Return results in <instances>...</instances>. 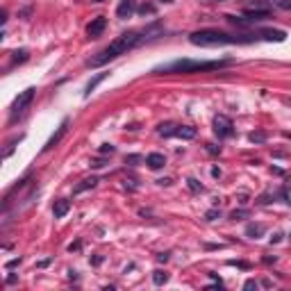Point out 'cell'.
Segmentation results:
<instances>
[{"mask_svg": "<svg viewBox=\"0 0 291 291\" xmlns=\"http://www.w3.org/2000/svg\"><path fill=\"white\" fill-rule=\"evenodd\" d=\"M141 41H143V36H139V32H123V34L116 36V39H114L107 48H103L98 55H95V57H91L89 62H86V66H91V68L105 66L107 62L121 57V55H125L127 50H132L134 45H139Z\"/></svg>", "mask_w": 291, "mask_h": 291, "instance_id": "6da1fadb", "label": "cell"}, {"mask_svg": "<svg viewBox=\"0 0 291 291\" xmlns=\"http://www.w3.org/2000/svg\"><path fill=\"white\" fill-rule=\"evenodd\" d=\"M227 59H175L164 66H157L155 73H196V71H216V68L227 66Z\"/></svg>", "mask_w": 291, "mask_h": 291, "instance_id": "7a4b0ae2", "label": "cell"}, {"mask_svg": "<svg viewBox=\"0 0 291 291\" xmlns=\"http://www.w3.org/2000/svg\"><path fill=\"white\" fill-rule=\"evenodd\" d=\"M32 100H34V89H32V86H30V89H25V91H21V93L16 95V100H14V105H12V118L21 116V114L30 107Z\"/></svg>", "mask_w": 291, "mask_h": 291, "instance_id": "3957f363", "label": "cell"}, {"mask_svg": "<svg viewBox=\"0 0 291 291\" xmlns=\"http://www.w3.org/2000/svg\"><path fill=\"white\" fill-rule=\"evenodd\" d=\"M214 132L218 134V139H227V136H232V132H234V125H232V121L225 114H218V116L214 118Z\"/></svg>", "mask_w": 291, "mask_h": 291, "instance_id": "277c9868", "label": "cell"}, {"mask_svg": "<svg viewBox=\"0 0 291 291\" xmlns=\"http://www.w3.org/2000/svg\"><path fill=\"white\" fill-rule=\"evenodd\" d=\"M105 27H107V18L98 16V18H93V21L86 25V34H89L91 39H95V36H100L105 32Z\"/></svg>", "mask_w": 291, "mask_h": 291, "instance_id": "5b68a950", "label": "cell"}, {"mask_svg": "<svg viewBox=\"0 0 291 291\" xmlns=\"http://www.w3.org/2000/svg\"><path fill=\"white\" fill-rule=\"evenodd\" d=\"M259 5H262V0H257V3H255V7H248L244 12L250 21H262V18H266L268 14H271V9H268V7H259Z\"/></svg>", "mask_w": 291, "mask_h": 291, "instance_id": "8992f818", "label": "cell"}, {"mask_svg": "<svg viewBox=\"0 0 291 291\" xmlns=\"http://www.w3.org/2000/svg\"><path fill=\"white\" fill-rule=\"evenodd\" d=\"M134 12H136L134 0H121V3H118V7H116V16L118 18H130Z\"/></svg>", "mask_w": 291, "mask_h": 291, "instance_id": "52a82bcc", "label": "cell"}, {"mask_svg": "<svg viewBox=\"0 0 291 291\" xmlns=\"http://www.w3.org/2000/svg\"><path fill=\"white\" fill-rule=\"evenodd\" d=\"M66 127H68V121H62V125L57 127V132H55V134L50 136V141H48V143L43 146V153H48L50 148H55V146H57L59 141H62V136L66 134Z\"/></svg>", "mask_w": 291, "mask_h": 291, "instance_id": "ba28073f", "label": "cell"}, {"mask_svg": "<svg viewBox=\"0 0 291 291\" xmlns=\"http://www.w3.org/2000/svg\"><path fill=\"white\" fill-rule=\"evenodd\" d=\"M146 164H148L153 171H157V168H162L164 164H166V157H164L162 153H150L148 157H146Z\"/></svg>", "mask_w": 291, "mask_h": 291, "instance_id": "9c48e42d", "label": "cell"}, {"mask_svg": "<svg viewBox=\"0 0 291 291\" xmlns=\"http://www.w3.org/2000/svg\"><path fill=\"white\" fill-rule=\"evenodd\" d=\"M68 209H71V203H68V200H57V203H55V207H53L55 218H64L68 214Z\"/></svg>", "mask_w": 291, "mask_h": 291, "instance_id": "30bf717a", "label": "cell"}, {"mask_svg": "<svg viewBox=\"0 0 291 291\" xmlns=\"http://www.w3.org/2000/svg\"><path fill=\"white\" fill-rule=\"evenodd\" d=\"M175 136H180V139H193V136H196V127H191V125H177L175 127Z\"/></svg>", "mask_w": 291, "mask_h": 291, "instance_id": "8fae6325", "label": "cell"}, {"mask_svg": "<svg viewBox=\"0 0 291 291\" xmlns=\"http://www.w3.org/2000/svg\"><path fill=\"white\" fill-rule=\"evenodd\" d=\"M105 77H107V73H98V75H95L93 80H89V82H86V86H84V98H86V95H91V91H93L95 86H98L100 82L105 80Z\"/></svg>", "mask_w": 291, "mask_h": 291, "instance_id": "7c38bea8", "label": "cell"}, {"mask_svg": "<svg viewBox=\"0 0 291 291\" xmlns=\"http://www.w3.org/2000/svg\"><path fill=\"white\" fill-rule=\"evenodd\" d=\"M266 232V225H262V223H257V225H248L246 227V234L253 236V239H259V236Z\"/></svg>", "mask_w": 291, "mask_h": 291, "instance_id": "4fadbf2b", "label": "cell"}, {"mask_svg": "<svg viewBox=\"0 0 291 291\" xmlns=\"http://www.w3.org/2000/svg\"><path fill=\"white\" fill-rule=\"evenodd\" d=\"M95 184H98V177H89V180H84L82 184L75 186V193H82V191H86V189H93Z\"/></svg>", "mask_w": 291, "mask_h": 291, "instance_id": "5bb4252c", "label": "cell"}, {"mask_svg": "<svg viewBox=\"0 0 291 291\" xmlns=\"http://www.w3.org/2000/svg\"><path fill=\"white\" fill-rule=\"evenodd\" d=\"M175 127L177 125H171V123H166V125H159V134L162 136H175Z\"/></svg>", "mask_w": 291, "mask_h": 291, "instance_id": "9a60e30c", "label": "cell"}, {"mask_svg": "<svg viewBox=\"0 0 291 291\" xmlns=\"http://www.w3.org/2000/svg\"><path fill=\"white\" fill-rule=\"evenodd\" d=\"M23 62H27V50H16L12 57V66L14 64H23Z\"/></svg>", "mask_w": 291, "mask_h": 291, "instance_id": "2e32d148", "label": "cell"}, {"mask_svg": "<svg viewBox=\"0 0 291 291\" xmlns=\"http://www.w3.org/2000/svg\"><path fill=\"white\" fill-rule=\"evenodd\" d=\"M166 280H168V273H164V271H155L153 273V282H155V284H164Z\"/></svg>", "mask_w": 291, "mask_h": 291, "instance_id": "e0dca14e", "label": "cell"}, {"mask_svg": "<svg viewBox=\"0 0 291 291\" xmlns=\"http://www.w3.org/2000/svg\"><path fill=\"white\" fill-rule=\"evenodd\" d=\"M273 7H280V9H291V0H268Z\"/></svg>", "mask_w": 291, "mask_h": 291, "instance_id": "ac0fdd59", "label": "cell"}, {"mask_svg": "<svg viewBox=\"0 0 291 291\" xmlns=\"http://www.w3.org/2000/svg\"><path fill=\"white\" fill-rule=\"evenodd\" d=\"M250 141H255V143H262L264 139H266V134H264V132H253V134L248 136Z\"/></svg>", "mask_w": 291, "mask_h": 291, "instance_id": "d6986e66", "label": "cell"}, {"mask_svg": "<svg viewBox=\"0 0 291 291\" xmlns=\"http://www.w3.org/2000/svg\"><path fill=\"white\" fill-rule=\"evenodd\" d=\"M186 182H189V189H191V191H203V184H200L198 180H193V177H189V180H186Z\"/></svg>", "mask_w": 291, "mask_h": 291, "instance_id": "ffe728a7", "label": "cell"}, {"mask_svg": "<svg viewBox=\"0 0 291 291\" xmlns=\"http://www.w3.org/2000/svg\"><path fill=\"white\" fill-rule=\"evenodd\" d=\"M139 162H141L139 155H127V157H125V164H130V166H136Z\"/></svg>", "mask_w": 291, "mask_h": 291, "instance_id": "44dd1931", "label": "cell"}, {"mask_svg": "<svg viewBox=\"0 0 291 291\" xmlns=\"http://www.w3.org/2000/svg\"><path fill=\"white\" fill-rule=\"evenodd\" d=\"M244 216H248V212H246V209H234V212L230 214V218H234V221H236V218H244Z\"/></svg>", "mask_w": 291, "mask_h": 291, "instance_id": "7402d4cb", "label": "cell"}, {"mask_svg": "<svg viewBox=\"0 0 291 291\" xmlns=\"http://www.w3.org/2000/svg\"><path fill=\"white\" fill-rule=\"evenodd\" d=\"M100 153H103V155H112L114 153V146H109V143H103V146H100Z\"/></svg>", "mask_w": 291, "mask_h": 291, "instance_id": "603a6c76", "label": "cell"}, {"mask_svg": "<svg viewBox=\"0 0 291 291\" xmlns=\"http://www.w3.org/2000/svg\"><path fill=\"white\" fill-rule=\"evenodd\" d=\"M216 216H218V212H216V209H209V212L205 214V218H207V221H214V218H216Z\"/></svg>", "mask_w": 291, "mask_h": 291, "instance_id": "cb8c5ba5", "label": "cell"}, {"mask_svg": "<svg viewBox=\"0 0 291 291\" xmlns=\"http://www.w3.org/2000/svg\"><path fill=\"white\" fill-rule=\"evenodd\" d=\"M153 5H143V7H141V14H150V12H153Z\"/></svg>", "mask_w": 291, "mask_h": 291, "instance_id": "d4e9b609", "label": "cell"}, {"mask_svg": "<svg viewBox=\"0 0 291 291\" xmlns=\"http://www.w3.org/2000/svg\"><path fill=\"white\" fill-rule=\"evenodd\" d=\"M246 289H257V282H255V280H248V282H246Z\"/></svg>", "mask_w": 291, "mask_h": 291, "instance_id": "484cf974", "label": "cell"}, {"mask_svg": "<svg viewBox=\"0 0 291 291\" xmlns=\"http://www.w3.org/2000/svg\"><path fill=\"white\" fill-rule=\"evenodd\" d=\"M91 3H103V0H91Z\"/></svg>", "mask_w": 291, "mask_h": 291, "instance_id": "4316f807", "label": "cell"}]
</instances>
